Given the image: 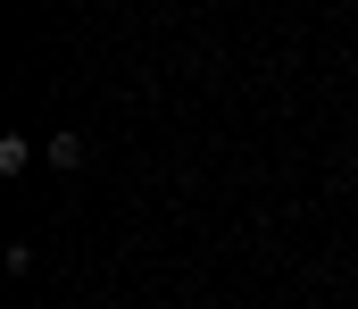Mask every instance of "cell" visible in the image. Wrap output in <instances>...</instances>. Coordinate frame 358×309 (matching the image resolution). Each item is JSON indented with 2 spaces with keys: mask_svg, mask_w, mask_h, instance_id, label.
<instances>
[{
  "mask_svg": "<svg viewBox=\"0 0 358 309\" xmlns=\"http://www.w3.org/2000/svg\"><path fill=\"white\" fill-rule=\"evenodd\" d=\"M34 167V142L25 134H0V176H25Z\"/></svg>",
  "mask_w": 358,
  "mask_h": 309,
  "instance_id": "cell-1",
  "label": "cell"
},
{
  "mask_svg": "<svg viewBox=\"0 0 358 309\" xmlns=\"http://www.w3.org/2000/svg\"><path fill=\"white\" fill-rule=\"evenodd\" d=\"M50 167H59V176L84 167V134H50Z\"/></svg>",
  "mask_w": 358,
  "mask_h": 309,
  "instance_id": "cell-2",
  "label": "cell"
}]
</instances>
